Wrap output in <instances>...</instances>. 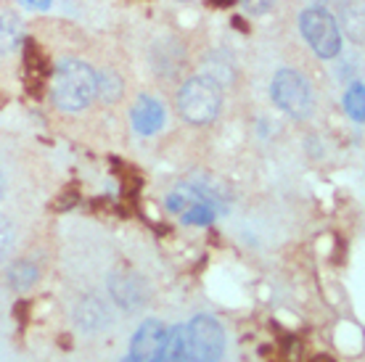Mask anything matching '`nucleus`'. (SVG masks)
<instances>
[{
	"label": "nucleus",
	"mask_w": 365,
	"mask_h": 362,
	"mask_svg": "<svg viewBox=\"0 0 365 362\" xmlns=\"http://www.w3.org/2000/svg\"><path fill=\"white\" fill-rule=\"evenodd\" d=\"M96 98V72L80 58H66L58 63L53 82V100L58 109L80 111Z\"/></svg>",
	"instance_id": "obj_1"
},
{
	"label": "nucleus",
	"mask_w": 365,
	"mask_h": 362,
	"mask_svg": "<svg viewBox=\"0 0 365 362\" xmlns=\"http://www.w3.org/2000/svg\"><path fill=\"white\" fill-rule=\"evenodd\" d=\"M220 85L212 77H193L178 93V109L180 117L191 125H210L220 114Z\"/></svg>",
	"instance_id": "obj_2"
},
{
	"label": "nucleus",
	"mask_w": 365,
	"mask_h": 362,
	"mask_svg": "<svg viewBox=\"0 0 365 362\" xmlns=\"http://www.w3.org/2000/svg\"><path fill=\"white\" fill-rule=\"evenodd\" d=\"M185 349L191 362H220L225 352V331L212 315L193 317L185 326Z\"/></svg>",
	"instance_id": "obj_3"
},
{
	"label": "nucleus",
	"mask_w": 365,
	"mask_h": 362,
	"mask_svg": "<svg viewBox=\"0 0 365 362\" xmlns=\"http://www.w3.org/2000/svg\"><path fill=\"white\" fill-rule=\"evenodd\" d=\"M299 27L304 40L310 43V48L320 58H334L341 51V32H339L336 19L331 16L329 11L323 9H310L304 11L299 19Z\"/></svg>",
	"instance_id": "obj_4"
},
{
	"label": "nucleus",
	"mask_w": 365,
	"mask_h": 362,
	"mask_svg": "<svg viewBox=\"0 0 365 362\" xmlns=\"http://www.w3.org/2000/svg\"><path fill=\"white\" fill-rule=\"evenodd\" d=\"M273 100L289 117L304 119L312 111L310 82L294 69H281L273 80Z\"/></svg>",
	"instance_id": "obj_5"
},
{
	"label": "nucleus",
	"mask_w": 365,
	"mask_h": 362,
	"mask_svg": "<svg viewBox=\"0 0 365 362\" xmlns=\"http://www.w3.org/2000/svg\"><path fill=\"white\" fill-rule=\"evenodd\" d=\"M167 341V326L159 320H146L143 326L138 328L130 344V357L135 362H156L162 346Z\"/></svg>",
	"instance_id": "obj_6"
},
{
	"label": "nucleus",
	"mask_w": 365,
	"mask_h": 362,
	"mask_svg": "<svg viewBox=\"0 0 365 362\" xmlns=\"http://www.w3.org/2000/svg\"><path fill=\"white\" fill-rule=\"evenodd\" d=\"M165 125V106L156 98H138L133 106V127L140 135H154L159 127Z\"/></svg>",
	"instance_id": "obj_7"
},
{
	"label": "nucleus",
	"mask_w": 365,
	"mask_h": 362,
	"mask_svg": "<svg viewBox=\"0 0 365 362\" xmlns=\"http://www.w3.org/2000/svg\"><path fill=\"white\" fill-rule=\"evenodd\" d=\"M111 286V294H114V299L119 304H125V307H138L140 301L146 299V286L140 278H135L133 272H125V275H114L109 281Z\"/></svg>",
	"instance_id": "obj_8"
},
{
	"label": "nucleus",
	"mask_w": 365,
	"mask_h": 362,
	"mask_svg": "<svg viewBox=\"0 0 365 362\" xmlns=\"http://www.w3.org/2000/svg\"><path fill=\"white\" fill-rule=\"evenodd\" d=\"M21 43V21L11 11H0V56L14 53Z\"/></svg>",
	"instance_id": "obj_9"
},
{
	"label": "nucleus",
	"mask_w": 365,
	"mask_h": 362,
	"mask_svg": "<svg viewBox=\"0 0 365 362\" xmlns=\"http://www.w3.org/2000/svg\"><path fill=\"white\" fill-rule=\"evenodd\" d=\"M156 362H191L188 349H185V326L167 331V341L162 346L159 357H156Z\"/></svg>",
	"instance_id": "obj_10"
},
{
	"label": "nucleus",
	"mask_w": 365,
	"mask_h": 362,
	"mask_svg": "<svg viewBox=\"0 0 365 362\" xmlns=\"http://www.w3.org/2000/svg\"><path fill=\"white\" fill-rule=\"evenodd\" d=\"M9 281L16 291H27L29 286L37 281V267H35V264H29V262L14 264V267H11V272H9Z\"/></svg>",
	"instance_id": "obj_11"
},
{
	"label": "nucleus",
	"mask_w": 365,
	"mask_h": 362,
	"mask_svg": "<svg viewBox=\"0 0 365 362\" xmlns=\"http://www.w3.org/2000/svg\"><path fill=\"white\" fill-rule=\"evenodd\" d=\"M215 214H217V209L210 204H193L182 212V219L188 225H210V222H215Z\"/></svg>",
	"instance_id": "obj_12"
},
{
	"label": "nucleus",
	"mask_w": 365,
	"mask_h": 362,
	"mask_svg": "<svg viewBox=\"0 0 365 362\" xmlns=\"http://www.w3.org/2000/svg\"><path fill=\"white\" fill-rule=\"evenodd\" d=\"M96 93H101L106 100H117L122 93V80L114 72H103L101 77H96Z\"/></svg>",
	"instance_id": "obj_13"
},
{
	"label": "nucleus",
	"mask_w": 365,
	"mask_h": 362,
	"mask_svg": "<svg viewBox=\"0 0 365 362\" xmlns=\"http://www.w3.org/2000/svg\"><path fill=\"white\" fill-rule=\"evenodd\" d=\"M363 103H365V98H363V85H360V82H355V85H352V90L347 93V98H344V106H347V114H349V117L357 119V122H363V119H365Z\"/></svg>",
	"instance_id": "obj_14"
},
{
	"label": "nucleus",
	"mask_w": 365,
	"mask_h": 362,
	"mask_svg": "<svg viewBox=\"0 0 365 362\" xmlns=\"http://www.w3.org/2000/svg\"><path fill=\"white\" fill-rule=\"evenodd\" d=\"M11 244H14V230H11L9 219L0 217V262H3L6 254L11 252Z\"/></svg>",
	"instance_id": "obj_15"
},
{
	"label": "nucleus",
	"mask_w": 365,
	"mask_h": 362,
	"mask_svg": "<svg viewBox=\"0 0 365 362\" xmlns=\"http://www.w3.org/2000/svg\"><path fill=\"white\" fill-rule=\"evenodd\" d=\"M241 3H244V9H247L249 14L259 16V14H267V11L273 9L275 0H241Z\"/></svg>",
	"instance_id": "obj_16"
},
{
	"label": "nucleus",
	"mask_w": 365,
	"mask_h": 362,
	"mask_svg": "<svg viewBox=\"0 0 365 362\" xmlns=\"http://www.w3.org/2000/svg\"><path fill=\"white\" fill-rule=\"evenodd\" d=\"M21 3V9L27 11H46L51 9V0H19Z\"/></svg>",
	"instance_id": "obj_17"
},
{
	"label": "nucleus",
	"mask_w": 365,
	"mask_h": 362,
	"mask_svg": "<svg viewBox=\"0 0 365 362\" xmlns=\"http://www.w3.org/2000/svg\"><path fill=\"white\" fill-rule=\"evenodd\" d=\"M310 362H336V360H331V357H326V354H320V357H312Z\"/></svg>",
	"instance_id": "obj_18"
},
{
	"label": "nucleus",
	"mask_w": 365,
	"mask_h": 362,
	"mask_svg": "<svg viewBox=\"0 0 365 362\" xmlns=\"http://www.w3.org/2000/svg\"><path fill=\"white\" fill-rule=\"evenodd\" d=\"M212 3H215V6H230L233 0H212Z\"/></svg>",
	"instance_id": "obj_19"
},
{
	"label": "nucleus",
	"mask_w": 365,
	"mask_h": 362,
	"mask_svg": "<svg viewBox=\"0 0 365 362\" xmlns=\"http://www.w3.org/2000/svg\"><path fill=\"white\" fill-rule=\"evenodd\" d=\"M0 199H3V177H0Z\"/></svg>",
	"instance_id": "obj_20"
},
{
	"label": "nucleus",
	"mask_w": 365,
	"mask_h": 362,
	"mask_svg": "<svg viewBox=\"0 0 365 362\" xmlns=\"http://www.w3.org/2000/svg\"><path fill=\"white\" fill-rule=\"evenodd\" d=\"M122 362H135V360H133V357H130V354H128V357H125V360H122Z\"/></svg>",
	"instance_id": "obj_21"
},
{
	"label": "nucleus",
	"mask_w": 365,
	"mask_h": 362,
	"mask_svg": "<svg viewBox=\"0 0 365 362\" xmlns=\"http://www.w3.org/2000/svg\"><path fill=\"white\" fill-rule=\"evenodd\" d=\"M320 3H329V0H320Z\"/></svg>",
	"instance_id": "obj_22"
}]
</instances>
